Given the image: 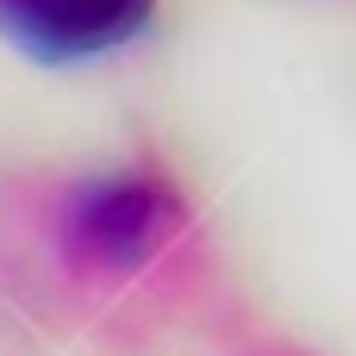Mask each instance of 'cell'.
Returning <instances> with one entry per match:
<instances>
[{
	"label": "cell",
	"mask_w": 356,
	"mask_h": 356,
	"mask_svg": "<svg viewBox=\"0 0 356 356\" xmlns=\"http://www.w3.org/2000/svg\"><path fill=\"white\" fill-rule=\"evenodd\" d=\"M175 225H181V207L156 175H113L69 200L63 244L88 269H131V263L156 257Z\"/></svg>",
	"instance_id": "cell-1"
},
{
	"label": "cell",
	"mask_w": 356,
	"mask_h": 356,
	"mask_svg": "<svg viewBox=\"0 0 356 356\" xmlns=\"http://www.w3.org/2000/svg\"><path fill=\"white\" fill-rule=\"evenodd\" d=\"M156 0H0V25L38 56H94L144 31Z\"/></svg>",
	"instance_id": "cell-2"
}]
</instances>
